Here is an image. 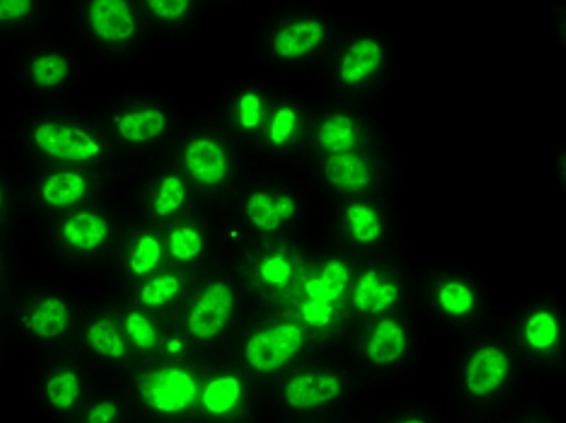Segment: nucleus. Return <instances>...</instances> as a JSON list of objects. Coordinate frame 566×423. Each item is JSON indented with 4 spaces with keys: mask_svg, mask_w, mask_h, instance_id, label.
Masks as SVG:
<instances>
[{
    "mask_svg": "<svg viewBox=\"0 0 566 423\" xmlns=\"http://www.w3.org/2000/svg\"><path fill=\"white\" fill-rule=\"evenodd\" d=\"M138 384L142 398L149 407L169 414L183 411L196 398V382L186 371L176 368L141 375Z\"/></svg>",
    "mask_w": 566,
    "mask_h": 423,
    "instance_id": "1",
    "label": "nucleus"
},
{
    "mask_svg": "<svg viewBox=\"0 0 566 423\" xmlns=\"http://www.w3.org/2000/svg\"><path fill=\"white\" fill-rule=\"evenodd\" d=\"M302 332L295 324H283L252 337L247 344L248 363L258 371L283 367L302 346Z\"/></svg>",
    "mask_w": 566,
    "mask_h": 423,
    "instance_id": "2",
    "label": "nucleus"
},
{
    "mask_svg": "<svg viewBox=\"0 0 566 423\" xmlns=\"http://www.w3.org/2000/svg\"><path fill=\"white\" fill-rule=\"evenodd\" d=\"M34 139L54 158L83 162L100 153V146L88 133L66 126L42 125L34 132Z\"/></svg>",
    "mask_w": 566,
    "mask_h": 423,
    "instance_id": "3",
    "label": "nucleus"
},
{
    "mask_svg": "<svg viewBox=\"0 0 566 423\" xmlns=\"http://www.w3.org/2000/svg\"><path fill=\"white\" fill-rule=\"evenodd\" d=\"M233 293L224 283H214L204 292L190 316V332L199 339H211L224 329L233 312Z\"/></svg>",
    "mask_w": 566,
    "mask_h": 423,
    "instance_id": "4",
    "label": "nucleus"
},
{
    "mask_svg": "<svg viewBox=\"0 0 566 423\" xmlns=\"http://www.w3.org/2000/svg\"><path fill=\"white\" fill-rule=\"evenodd\" d=\"M508 358L496 347H484L477 351L467 367V388L476 395H486L497 390L508 373Z\"/></svg>",
    "mask_w": 566,
    "mask_h": 423,
    "instance_id": "5",
    "label": "nucleus"
},
{
    "mask_svg": "<svg viewBox=\"0 0 566 423\" xmlns=\"http://www.w3.org/2000/svg\"><path fill=\"white\" fill-rule=\"evenodd\" d=\"M90 16L94 32L108 42H122L135 33V22L124 0H97Z\"/></svg>",
    "mask_w": 566,
    "mask_h": 423,
    "instance_id": "6",
    "label": "nucleus"
},
{
    "mask_svg": "<svg viewBox=\"0 0 566 423\" xmlns=\"http://www.w3.org/2000/svg\"><path fill=\"white\" fill-rule=\"evenodd\" d=\"M342 385L326 374H308L293 378L286 387V399L293 408L308 409L339 397Z\"/></svg>",
    "mask_w": 566,
    "mask_h": 423,
    "instance_id": "7",
    "label": "nucleus"
},
{
    "mask_svg": "<svg viewBox=\"0 0 566 423\" xmlns=\"http://www.w3.org/2000/svg\"><path fill=\"white\" fill-rule=\"evenodd\" d=\"M187 169L197 180L206 184H217L227 173V162L223 150L211 141H194L186 150Z\"/></svg>",
    "mask_w": 566,
    "mask_h": 423,
    "instance_id": "8",
    "label": "nucleus"
},
{
    "mask_svg": "<svg viewBox=\"0 0 566 423\" xmlns=\"http://www.w3.org/2000/svg\"><path fill=\"white\" fill-rule=\"evenodd\" d=\"M325 30L319 22L296 23L283 29L275 40V53L283 59H296L305 56L322 42Z\"/></svg>",
    "mask_w": 566,
    "mask_h": 423,
    "instance_id": "9",
    "label": "nucleus"
},
{
    "mask_svg": "<svg viewBox=\"0 0 566 423\" xmlns=\"http://www.w3.org/2000/svg\"><path fill=\"white\" fill-rule=\"evenodd\" d=\"M381 49L373 40H360L354 43L344 56L342 63V80L353 85L366 80L381 64Z\"/></svg>",
    "mask_w": 566,
    "mask_h": 423,
    "instance_id": "10",
    "label": "nucleus"
},
{
    "mask_svg": "<svg viewBox=\"0 0 566 423\" xmlns=\"http://www.w3.org/2000/svg\"><path fill=\"white\" fill-rule=\"evenodd\" d=\"M405 349V334L400 324L385 319L375 327L373 337L367 346L370 360L377 365L394 363L402 356Z\"/></svg>",
    "mask_w": 566,
    "mask_h": 423,
    "instance_id": "11",
    "label": "nucleus"
},
{
    "mask_svg": "<svg viewBox=\"0 0 566 423\" xmlns=\"http://www.w3.org/2000/svg\"><path fill=\"white\" fill-rule=\"evenodd\" d=\"M326 176L334 186L349 191L364 189L370 183V172L366 163L353 153L329 158L326 163Z\"/></svg>",
    "mask_w": 566,
    "mask_h": 423,
    "instance_id": "12",
    "label": "nucleus"
},
{
    "mask_svg": "<svg viewBox=\"0 0 566 423\" xmlns=\"http://www.w3.org/2000/svg\"><path fill=\"white\" fill-rule=\"evenodd\" d=\"M398 298L397 286L381 283L374 271H368L358 282L354 292V305L366 313L383 312Z\"/></svg>",
    "mask_w": 566,
    "mask_h": 423,
    "instance_id": "13",
    "label": "nucleus"
},
{
    "mask_svg": "<svg viewBox=\"0 0 566 423\" xmlns=\"http://www.w3.org/2000/svg\"><path fill=\"white\" fill-rule=\"evenodd\" d=\"M107 233V223L90 213L77 214L64 225V237L80 249L97 248L105 240Z\"/></svg>",
    "mask_w": 566,
    "mask_h": 423,
    "instance_id": "14",
    "label": "nucleus"
},
{
    "mask_svg": "<svg viewBox=\"0 0 566 423\" xmlns=\"http://www.w3.org/2000/svg\"><path fill=\"white\" fill-rule=\"evenodd\" d=\"M349 282V271L339 261H332L326 265L322 278L306 282V293L313 302H333L346 289Z\"/></svg>",
    "mask_w": 566,
    "mask_h": 423,
    "instance_id": "15",
    "label": "nucleus"
},
{
    "mask_svg": "<svg viewBox=\"0 0 566 423\" xmlns=\"http://www.w3.org/2000/svg\"><path fill=\"white\" fill-rule=\"evenodd\" d=\"M166 119L155 109L125 115L119 121V133L131 142H145L156 138L165 129Z\"/></svg>",
    "mask_w": 566,
    "mask_h": 423,
    "instance_id": "16",
    "label": "nucleus"
},
{
    "mask_svg": "<svg viewBox=\"0 0 566 423\" xmlns=\"http://www.w3.org/2000/svg\"><path fill=\"white\" fill-rule=\"evenodd\" d=\"M84 193V179L74 173H59L50 177L43 189L44 200L56 207L70 206L80 200Z\"/></svg>",
    "mask_w": 566,
    "mask_h": 423,
    "instance_id": "17",
    "label": "nucleus"
},
{
    "mask_svg": "<svg viewBox=\"0 0 566 423\" xmlns=\"http://www.w3.org/2000/svg\"><path fill=\"white\" fill-rule=\"evenodd\" d=\"M68 322L67 307L59 299H46L37 307L32 317V329L37 336H59L66 330Z\"/></svg>",
    "mask_w": 566,
    "mask_h": 423,
    "instance_id": "18",
    "label": "nucleus"
},
{
    "mask_svg": "<svg viewBox=\"0 0 566 423\" xmlns=\"http://www.w3.org/2000/svg\"><path fill=\"white\" fill-rule=\"evenodd\" d=\"M240 394L241 384L237 378H217V380L211 381L209 387L204 391L203 404L211 414H225L237 404Z\"/></svg>",
    "mask_w": 566,
    "mask_h": 423,
    "instance_id": "19",
    "label": "nucleus"
},
{
    "mask_svg": "<svg viewBox=\"0 0 566 423\" xmlns=\"http://www.w3.org/2000/svg\"><path fill=\"white\" fill-rule=\"evenodd\" d=\"M322 145L332 152H344L354 145L353 122L343 115L327 119L319 131Z\"/></svg>",
    "mask_w": 566,
    "mask_h": 423,
    "instance_id": "20",
    "label": "nucleus"
},
{
    "mask_svg": "<svg viewBox=\"0 0 566 423\" xmlns=\"http://www.w3.org/2000/svg\"><path fill=\"white\" fill-rule=\"evenodd\" d=\"M88 343L92 349L102 356L119 358L125 354V346L115 329L114 323L109 320H100L88 332Z\"/></svg>",
    "mask_w": 566,
    "mask_h": 423,
    "instance_id": "21",
    "label": "nucleus"
},
{
    "mask_svg": "<svg viewBox=\"0 0 566 423\" xmlns=\"http://www.w3.org/2000/svg\"><path fill=\"white\" fill-rule=\"evenodd\" d=\"M349 217L351 230H353L354 238L357 241L373 242L380 237L381 224L378 220L377 213L371 208L363 206V204H354L347 211Z\"/></svg>",
    "mask_w": 566,
    "mask_h": 423,
    "instance_id": "22",
    "label": "nucleus"
},
{
    "mask_svg": "<svg viewBox=\"0 0 566 423\" xmlns=\"http://www.w3.org/2000/svg\"><path fill=\"white\" fill-rule=\"evenodd\" d=\"M247 213L252 223L264 231H275L281 224V217L276 211L275 200L264 193H257L250 197Z\"/></svg>",
    "mask_w": 566,
    "mask_h": 423,
    "instance_id": "23",
    "label": "nucleus"
},
{
    "mask_svg": "<svg viewBox=\"0 0 566 423\" xmlns=\"http://www.w3.org/2000/svg\"><path fill=\"white\" fill-rule=\"evenodd\" d=\"M558 339V324L547 312L537 313L527 324V340L535 349H548Z\"/></svg>",
    "mask_w": 566,
    "mask_h": 423,
    "instance_id": "24",
    "label": "nucleus"
},
{
    "mask_svg": "<svg viewBox=\"0 0 566 423\" xmlns=\"http://www.w3.org/2000/svg\"><path fill=\"white\" fill-rule=\"evenodd\" d=\"M80 384L73 373L57 375L47 384L51 404L59 409L70 408L78 398Z\"/></svg>",
    "mask_w": 566,
    "mask_h": 423,
    "instance_id": "25",
    "label": "nucleus"
},
{
    "mask_svg": "<svg viewBox=\"0 0 566 423\" xmlns=\"http://www.w3.org/2000/svg\"><path fill=\"white\" fill-rule=\"evenodd\" d=\"M34 80L42 87H54L68 75V66L63 57L46 56L40 57L33 63Z\"/></svg>",
    "mask_w": 566,
    "mask_h": 423,
    "instance_id": "26",
    "label": "nucleus"
},
{
    "mask_svg": "<svg viewBox=\"0 0 566 423\" xmlns=\"http://www.w3.org/2000/svg\"><path fill=\"white\" fill-rule=\"evenodd\" d=\"M441 305L450 315H465L473 306V295L462 283H448L439 295Z\"/></svg>",
    "mask_w": 566,
    "mask_h": 423,
    "instance_id": "27",
    "label": "nucleus"
},
{
    "mask_svg": "<svg viewBox=\"0 0 566 423\" xmlns=\"http://www.w3.org/2000/svg\"><path fill=\"white\" fill-rule=\"evenodd\" d=\"M180 283L175 276H162L153 279L143 288L142 302L148 306H159L166 303L179 292Z\"/></svg>",
    "mask_w": 566,
    "mask_h": 423,
    "instance_id": "28",
    "label": "nucleus"
},
{
    "mask_svg": "<svg viewBox=\"0 0 566 423\" xmlns=\"http://www.w3.org/2000/svg\"><path fill=\"white\" fill-rule=\"evenodd\" d=\"M201 251V238L196 231L189 228L173 231L170 235V252L180 261H190Z\"/></svg>",
    "mask_w": 566,
    "mask_h": 423,
    "instance_id": "29",
    "label": "nucleus"
},
{
    "mask_svg": "<svg viewBox=\"0 0 566 423\" xmlns=\"http://www.w3.org/2000/svg\"><path fill=\"white\" fill-rule=\"evenodd\" d=\"M160 258L159 242L152 237H143L132 257L131 268L136 275L148 274L158 264Z\"/></svg>",
    "mask_w": 566,
    "mask_h": 423,
    "instance_id": "30",
    "label": "nucleus"
},
{
    "mask_svg": "<svg viewBox=\"0 0 566 423\" xmlns=\"http://www.w3.org/2000/svg\"><path fill=\"white\" fill-rule=\"evenodd\" d=\"M184 200V187L182 182L176 177H167L162 184V190L158 200H156V211L160 216L173 213L180 206Z\"/></svg>",
    "mask_w": 566,
    "mask_h": 423,
    "instance_id": "31",
    "label": "nucleus"
},
{
    "mask_svg": "<svg viewBox=\"0 0 566 423\" xmlns=\"http://www.w3.org/2000/svg\"><path fill=\"white\" fill-rule=\"evenodd\" d=\"M126 329L131 334L136 346L142 347V349H152L155 346V329L141 313L134 312L129 315L128 320H126Z\"/></svg>",
    "mask_w": 566,
    "mask_h": 423,
    "instance_id": "32",
    "label": "nucleus"
},
{
    "mask_svg": "<svg viewBox=\"0 0 566 423\" xmlns=\"http://www.w3.org/2000/svg\"><path fill=\"white\" fill-rule=\"evenodd\" d=\"M296 115L291 108H282L272 122L271 139L275 145H282L295 128Z\"/></svg>",
    "mask_w": 566,
    "mask_h": 423,
    "instance_id": "33",
    "label": "nucleus"
},
{
    "mask_svg": "<svg viewBox=\"0 0 566 423\" xmlns=\"http://www.w3.org/2000/svg\"><path fill=\"white\" fill-rule=\"evenodd\" d=\"M292 274L291 265L282 257L269 258L261 265V275L274 285H285Z\"/></svg>",
    "mask_w": 566,
    "mask_h": 423,
    "instance_id": "34",
    "label": "nucleus"
},
{
    "mask_svg": "<svg viewBox=\"0 0 566 423\" xmlns=\"http://www.w3.org/2000/svg\"><path fill=\"white\" fill-rule=\"evenodd\" d=\"M303 319L313 327H322L329 324L333 309L329 303L309 302L302 306Z\"/></svg>",
    "mask_w": 566,
    "mask_h": 423,
    "instance_id": "35",
    "label": "nucleus"
},
{
    "mask_svg": "<svg viewBox=\"0 0 566 423\" xmlns=\"http://www.w3.org/2000/svg\"><path fill=\"white\" fill-rule=\"evenodd\" d=\"M261 121V101L257 95L247 94L241 100V124L244 128H257Z\"/></svg>",
    "mask_w": 566,
    "mask_h": 423,
    "instance_id": "36",
    "label": "nucleus"
},
{
    "mask_svg": "<svg viewBox=\"0 0 566 423\" xmlns=\"http://www.w3.org/2000/svg\"><path fill=\"white\" fill-rule=\"evenodd\" d=\"M149 8L162 19H177L186 12L189 2L187 0H149Z\"/></svg>",
    "mask_w": 566,
    "mask_h": 423,
    "instance_id": "37",
    "label": "nucleus"
},
{
    "mask_svg": "<svg viewBox=\"0 0 566 423\" xmlns=\"http://www.w3.org/2000/svg\"><path fill=\"white\" fill-rule=\"evenodd\" d=\"M32 9L29 0H0V20H13L26 16Z\"/></svg>",
    "mask_w": 566,
    "mask_h": 423,
    "instance_id": "38",
    "label": "nucleus"
},
{
    "mask_svg": "<svg viewBox=\"0 0 566 423\" xmlns=\"http://www.w3.org/2000/svg\"><path fill=\"white\" fill-rule=\"evenodd\" d=\"M117 415V407L111 402H104L90 412L87 423H109Z\"/></svg>",
    "mask_w": 566,
    "mask_h": 423,
    "instance_id": "39",
    "label": "nucleus"
},
{
    "mask_svg": "<svg viewBox=\"0 0 566 423\" xmlns=\"http://www.w3.org/2000/svg\"><path fill=\"white\" fill-rule=\"evenodd\" d=\"M275 207L281 218H291L295 214V203L291 197H279L278 200H275Z\"/></svg>",
    "mask_w": 566,
    "mask_h": 423,
    "instance_id": "40",
    "label": "nucleus"
},
{
    "mask_svg": "<svg viewBox=\"0 0 566 423\" xmlns=\"http://www.w3.org/2000/svg\"><path fill=\"white\" fill-rule=\"evenodd\" d=\"M402 423H424V422L418 421V419H409V421H407V422H402Z\"/></svg>",
    "mask_w": 566,
    "mask_h": 423,
    "instance_id": "41",
    "label": "nucleus"
}]
</instances>
